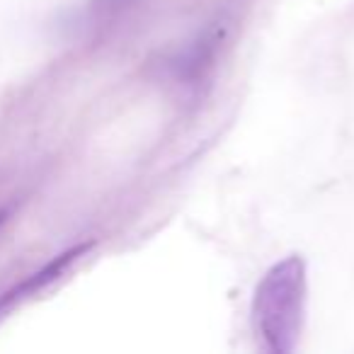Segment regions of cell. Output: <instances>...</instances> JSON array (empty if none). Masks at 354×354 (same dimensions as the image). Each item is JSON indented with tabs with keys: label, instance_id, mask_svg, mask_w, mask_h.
<instances>
[{
	"label": "cell",
	"instance_id": "1",
	"mask_svg": "<svg viewBox=\"0 0 354 354\" xmlns=\"http://www.w3.org/2000/svg\"><path fill=\"white\" fill-rule=\"evenodd\" d=\"M306 262L289 255L272 265L257 284L252 299V318L265 347L274 354H289L304 330L306 315Z\"/></svg>",
	"mask_w": 354,
	"mask_h": 354
},
{
	"label": "cell",
	"instance_id": "2",
	"mask_svg": "<svg viewBox=\"0 0 354 354\" xmlns=\"http://www.w3.org/2000/svg\"><path fill=\"white\" fill-rule=\"evenodd\" d=\"M95 248L93 241L88 243H80V245L71 248V250L61 252L59 257H54V260L49 262V265H44L39 272H35V274H30L25 281H20V284L15 286V289L6 291V294L0 296V318H6L8 313H10L15 306H20L22 301L32 299L35 294H39L41 289H46V286H51L54 281H59L61 277L66 274V272L71 270V267L75 265V262L80 260V257H85L90 250Z\"/></svg>",
	"mask_w": 354,
	"mask_h": 354
},
{
	"label": "cell",
	"instance_id": "5",
	"mask_svg": "<svg viewBox=\"0 0 354 354\" xmlns=\"http://www.w3.org/2000/svg\"><path fill=\"white\" fill-rule=\"evenodd\" d=\"M8 216H10V209H0V226L8 221Z\"/></svg>",
	"mask_w": 354,
	"mask_h": 354
},
{
	"label": "cell",
	"instance_id": "3",
	"mask_svg": "<svg viewBox=\"0 0 354 354\" xmlns=\"http://www.w3.org/2000/svg\"><path fill=\"white\" fill-rule=\"evenodd\" d=\"M214 59V41L209 37H202L197 44H192L187 51L177 56L172 61V71L180 80H197L204 73L209 64Z\"/></svg>",
	"mask_w": 354,
	"mask_h": 354
},
{
	"label": "cell",
	"instance_id": "4",
	"mask_svg": "<svg viewBox=\"0 0 354 354\" xmlns=\"http://www.w3.org/2000/svg\"><path fill=\"white\" fill-rule=\"evenodd\" d=\"M129 6H133V0H93V15L100 20H109L122 15Z\"/></svg>",
	"mask_w": 354,
	"mask_h": 354
}]
</instances>
